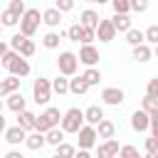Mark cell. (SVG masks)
<instances>
[{"label": "cell", "instance_id": "1", "mask_svg": "<svg viewBox=\"0 0 158 158\" xmlns=\"http://www.w3.org/2000/svg\"><path fill=\"white\" fill-rule=\"evenodd\" d=\"M2 67L10 72V74H17V77H27L30 74V62L25 54H20L17 49H7L2 57Z\"/></svg>", "mask_w": 158, "mask_h": 158}, {"label": "cell", "instance_id": "2", "mask_svg": "<svg viewBox=\"0 0 158 158\" xmlns=\"http://www.w3.org/2000/svg\"><path fill=\"white\" fill-rule=\"evenodd\" d=\"M84 121H86L84 111L77 109V106H72V109H67L64 116H62V128H64L67 133H79V128L84 126Z\"/></svg>", "mask_w": 158, "mask_h": 158}, {"label": "cell", "instance_id": "3", "mask_svg": "<svg viewBox=\"0 0 158 158\" xmlns=\"http://www.w3.org/2000/svg\"><path fill=\"white\" fill-rule=\"evenodd\" d=\"M62 116H64V114H59V109H54V106L44 109V111L37 116V131L47 133L49 128H54V126H62Z\"/></svg>", "mask_w": 158, "mask_h": 158}, {"label": "cell", "instance_id": "4", "mask_svg": "<svg viewBox=\"0 0 158 158\" xmlns=\"http://www.w3.org/2000/svg\"><path fill=\"white\" fill-rule=\"evenodd\" d=\"M40 22H44V20H42V15H40V10L30 7V10H25V15L20 17V32H22V35H27V37H32V35L37 32Z\"/></svg>", "mask_w": 158, "mask_h": 158}, {"label": "cell", "instance_id": "5", "mask_svg": "<svg viewBox=\"0 0 158 158\" xmlns=\"http://www.w3.org/2000/svg\"><path fill=\"white\" fill-rule=\"evenodd\" d=\"M79 54L74 52H59V59H57V67H59V74H67V77H74L77 69H79Z\"/></svg>", "mask_w": 158, "mask_h": 158}, {"label": "cell", "instance_id": "6", "mask_svg": "<svg viewBox=\"0 0 158 158\" xmlns=\"http://www.w3.org/2000/svg\"><path fill=\"white\" fill-rule=\"evenodd\" d=\"M52 81L47 79V77H37L35 81H32V96H35V101L37 104H47L49 101V96H52Z\"/></svg>", "mask_w": 158, "mask_h": 158}, {"label": "cell", "instance_id": "7", "mask_svg": "<svg viewBox=\"0 0 158 158\" xmlns=\"http://www.w3.org/2000/svg\"><path fill=\"white\" fill-rule=\"evenodd\" d=\"M96 138H99V131H96V126L94 123H84L81 128H79V148H94V143H96Z\"/></svg>", "mask_w": 158, "mask_h": 158}, {"label": "cell", "instance_id": "8", "mask_svg": "<svg viewBox=\"0 0 158 158\" xmlns=\"http://www.w3.org/2000/svg\"><path fill=\"white\" fill-rule=\"evenodd\" d=\"M131 128L138 131V133L148 131V128H151V111H146V109L133 111V114H131Z\"/></svg>", "mask_w": 158, "mask_h": 158}, {"label": "cell", "instance_id": "9", "mask_svg": "<svg viewBox=\"0 0 158 158\" xmlns=\"http://www.w3.org/2000/svg\"><path fill=\"white\" fill-rule=\"evenodd\" d=\"M79 59H81V64H86V67H94V64L99 62V49H96L91 42H81Z\"/></svg>", "mask_w": 158, "mask_h": 158}, {"label": "cell", "instance_id": "10", "mask_svg": "<svg viewBox=\"0 0 158 158\" xmlns=\"http://www.w3.org/2000/svg\"><path fill=\"white\" fill-rule=\"evenodd\" d=\"M116 25H114V20H101L99 22V27H96V37H99V42H111L114 37H116Z\"/></svg>", "mask_w": 158, "mask_h": 158}, {"label": "cell", "instance_id": "11", "mask_svg": "<svg viewBox=\"0 0 158 158\" xmlns=\"http://www.w3.org/2000/svg\"><path fill=\"white\" fill-rule=\"evenodd\" d=\"M118 151H121V146H118L116 138H104V143H99V148H96V156L111 158V156H118Z\"/></svg>", "mask_w": 158, "mask_h": 158}, {"label": "cell", "instance_id": "12", "mask_svg": "<svg viewBox=\"0 0 158 158\" xmlns=\"http://www.w3.org/2000/svg\"><path fill=\"white\" fill-rule=\"evenodd\" d=\"M101 99H104V104H109V106H118V104H123V91L118 89V86H106L104 91H101Z\"/></svg>", "mask_w": 158, "mask_h": 158}, {"label": "cell", "instance_id": "13", "mask_svg": "<svg viewBox=\"0 0 158 158\" xmlns=\"http://www.w3.org/2000/svg\"><path fill=\"white\" fill-rule=\"evenodd\" d=\"M5 141H7V143H12V146L25 143V141H27V128H22L20 123H17V126L5 128Z\"/></svg>", "mask_w": 158, "mask_h": 158}, {"label": "cell", "instance_id": "14", "mask_svg": "<svg viewBox=\"0 0 158 158\" xmlns=\"http://www.w3.org/2000/svg\"><path fill=\"white\" fill-rule=\"evenodd\" d=\"M62 15H64V12H62V10L54 5V7H47V10L42 12V20H44V25H47V27H59Z\"/></svg>", "mask_w": 158, "mask_h": 158}, {"label": "cell", "instance_id": "15", "mask_svg": "<svg viewBox=\"0 0 158 158\" xmlns=\"http://www.w3.org/2000/svg\"><path fill=\"white\" fill-rule=\"evenodd\" d=\"M20 79H22V77H17V74L5 77L2 84H0V96H10L12 91H17V89H20Z\"/></svg>", "mask_w": 158, "mask_h": 158}, {"label": "cell", "instance_id": "16", "mask_svg": "<svg viewBox=\"0 0 158 158\" xmlns=\"http://www.w3.org/2000/svg\"><path fill=\"white\" fill-rule=\"evenodd\" d=\"M47 143V133H42V131H32V133H27V141H25V146L30 148V151H40L42 146Z\"/></svg>", "mask_w": 158, "mask_h": 158}, {"label": "cell", "instance_id": "17", "mask_svg": "<svg viewBox=\"0 0 158 158\" xmlns=\"http://www.w3.org/2000/svg\"><path fill=\"white\" fill-rule=\"evenodd\" d=\"M89 86H91V84L84 79V74H79V77L74 74V77L69 79V91H72V94H77V96H79V94H86V91H89Z\"/></svg>", "mask_w": 158, "mask_h": 158}, {"label": "cell", "instance_id": "18", "mask_svg": "<svg viewBox=\"0 0 158 158\" xmlns=\"http://www.w3.org/2000/svg\"><path fill=\"white\" fill-rule=\"evenodd\" d=\"M5 99H7V101H5V106H7L10 111H15V114H17V111H25V96H22V91H20V89H17V91H12V94H10V96H5Z\"/></svg>", "mask_w": 158, "mask_h": 158}, {"label": "cell", "instance_id": "19", "mask_svg": "<svg viewBox=\"0 0 158 158\" xmlns=\"http://www.w3.org/2000/svg\"><path fill=\"white\" fill-rule=\"evenodd\" d=\"M17 123L22 126V128H27V131H35L37 128V116L32 114V111H17Z\"/></svg>", "mask_w": 158, "mask_h": 158}, {"label": "cell", "instance_id": "20", "mask_svg": "<svg viewBox=\"0 0 158 158\" xmlns=\"http://www.w3.org/2000/svg\"><path fill=\"white\" fill-rule=\"evenodd\" d=\"M114 25H116V30L118 32H128L133 25H131V17H128V12H114Z\"/></svg>", "mask_w": 158, "mask_h": 158}, {"label": "cell", "instance_id": "21", "mask_svg": "<svg viewBox=\"0 0 158 158\" xmlns=\"http://www.w3.org/2000/svg\"><path fill=\"white\" fill-rule=\"evenodd\" d=\"M96 131H99V138H114V133H116V126H114V121H109V118H101V121L96 123Z\"/></svg>", "mask_w": 158, "mask_h": 158}, {"label": "cell", "instance_id": "22", "mask_svg": "<svg viewBox=\"0 0 158 158\" xmlns=\"http://www.w3.org/2000/svg\"><path fill=\"white\" fill-rule=\"evenodd\" d=\"M84 116H86V123H99L101 118H104V109L101 106H96V104H91L89 109H84Z\"/></svg>", "mask_w": 158, "mask_h": 158}, {"label": "cell", "instance_id": "23", "mask_svg": "<svg viewBox=\"0 0 158 158\" xmlns=\"http://www.w3.org/2000/svg\"><path fill=\"white\" fill-rule=\"evenodd\" d=\"M79 22L86 25V27H99L101 17H99V12H94V10H84V12L79 15Z\"/></svg>", "mask_w": 158, "mask_h": 158}, {"label": "cell", "instance_id": "24", "mask_svg": "<svg viewBox=\"0 0 158 158\" xmlns=\"http://www.w3.org/2000/svg\"><path fill=\"white\" fill-rule=\"evenodd\" d=\"M151 57H153V49H151L146 42H141V44L133 47V59H138V62H148Z\"/></svg>", "mask_w": 158, "mask_h": 158}, {"label": "cell", "instance_id": "25", "mask_svg": "<svg viewBox=\"0 0 158 158\" xmlns=\"http://www.w3.org/2000/svg\"><path fill=\"white\" fill-rule=\"evenodd\" d=\"M64 133H67V131L59 128V126L49 128V131H47V143H49V146H59V143L64 141Z\"/></svg>", "mask_w": 158, "mask_h": 158}, {"label": "cell", "instance_id": "26", "mask_svg": "<svg viewBox=\"0 0 158 158\" xmlns=\"http://www.w3.org/2000/svg\"><path fill=\"white\" fill-rule=\"evenodd\" d=\"M126 42H128L131 47H136V44H141V42H146V32H141V30H136V27H131V30L126 32Z\"/></svg>", "mask_w": 158, "mask_h": 158}, {"label": "cell", "instance_id": "27", "mask_svg": "<svg viewBox=\"0 0 158 158\" xmlns=\"http://www.w3.org/2000/svg\"><path fill=\"white\" fill-rule=\"evenodd\" d=\"M67 37H69L72 42H81V40H84V25H81V22H74V25L67 30Z\"/></svg>", "mask_w": 158, "mask_h": 158}, {"label": "cell", "instance_id": "28", "mask_svg": "<svg viewBox=\"0 0 158 158\" xmlns=\"http://www.w3.org/2000/svg\"><path fill=\"white\" fill-rule=\"evenodd\" d=\"M52 89H54L57 94H67V91H69V79H67V74L52 79Z\"/></svg>", "mask_w": 158, "mask_h": 158}, {"label": "cell", "instance_id": "29", "mask_svg": "<svg viewBox=\"0 0 158 158\" xmlns=\"http://www.w3.org/2000/svg\"><path fill=\"white\" fill-rule=\"evenodd\" d=\"M54 151H57V158L62 156V158H72V156H77V148L72 146V143H59V146H54Z\"/></svg>", "mask_w": 158, "mask_h": 158}, {"label": "cell", "instance_id": "30", "mask_svg": "<svg viewBox=\"0 0 158 158\" xmlns=\"http://www.w3.org/2000/svg\"><path fill=\"white\" fill-rule=\"evenodd\" d=\"M17 22H20V15H17V12H12L10 7L2 10V25H5V27H15Z\"/></svg>", "mask_w": 158, "mask_h": 158}, {"label": "cell", "instance_id": "31", "mask_svg": "<svg viewBox=\"0 0 158 158\" xmlns=\"http://www.w3.org/2000/svg\"><path fill=\"white\" fill-rule=\"evenodd\" d=\"M42 44H44L47 49H57V47H59V35H57V32H47V35L42 37Z\"/></svg>", "mask_w": 158, "mask_h": 158}, {"label": "cell", "instance_id": "32", "mask_svg": "<svg viewBox=\"0 0 158 158\" xmlns=\"http://www.w3.org/2000/svg\"><path fill=\"white\" fill-rule=\"evenodd\" d=\"M84 79H86V81L94 86V84H99V81H101V72H99L96 67H86V72H84Z\"/></svg>", "mask_w": 158, "mask_h": 158}, {"label": "cell", "instance_id": "33", "mask_svg": "<svg viewBox=\"0 0 158 158\" xmlns=\"http://www.w3.org/2000/svg\"><path fill=\"white\" fill-rule=\"evenodd\" d=\"M17 52H20V54H25V57H32V54H35V42H32L30 37H25Z\"/></svg>", "mask_w": 158, "mask_h": 158}, {"label": "cell", "instance_id": "34", "mask_svg": "<svg viewBox=\"0 0 158 158\" xmlns=\"http://www.w3.org/2000/svg\"><path fill=\"white\" fill-rule=\"evenodd\" d=\"M158 153V138L156 136H151V138H146V156H156Z\"/></svg>", "mask_w": 158, "mask_h": 158}, {"label": "cell", "instance_id": "35", "mask_svg": "<svg viewBox=\"0 0 158 158\" xmlns=\"http://www.w3.org/2000/svg\"><path fill=\"white\" fill-rule=\"evenodd\" d=\"M114 12H128L131 10V0H111Z\"/></svg>", "mask_w": 158, "mask_h": 158}, {"label": "cell", "instance_id": "36", "mask_svg": "<svg viewBox=\"0 0 158 158\" xmlns=\"http://www.w3.org/2000/svg\"><path fill=\"white\" fill-rule=\"evenodd\" d=\"M146 42L158 44V25H151V27L146 30Z\"/></svg>", "mask_w": 158, "mask_h": 158}, {"label": "cell", "instance_id": "37", "mask_svg": "<svg viewBox=\"0 0 158 158\" xmlns=\"http://www.w3.org/2000/svg\"><path fill=\"white\" fill-rule=\"evenodd\" d=\"M156 106H158V99H153V96H148V94H146V96H143V101H141V109H146V111H153Z\"/></svg>", "mask_w": 158, "mask_h": 158}, {"label": "cell", "instance_id": "38", "mask_svg": "<svg viewBox=\"0 0 158 158\" xmlns=\"http://www.w3.org/2000/svg\"><path fill=\"white\" fill-rule=\"evenodd\" d=\"M118 156H123V158H136V156H138V148H136V146H121Z\"/></svg>", "mask_w": 158, "mask_h": 158}, {"label": "cell", "instance_id": "39", "mask_svg": "<svg viewBox=\"0 0 158 158\" xmlns=\"http://www.w3.org/2000/svg\"><path fill=\"white\" fill-rule=\"evenodd\" d=\"M7 7H10V10H12V12H17V15H20V17H22V15H25V10H27V7H25V2H22V0H10V5H7Z\"/></svg>", "mask_w": 158, "mask_h": 158}, {"label": "cell", "instance_id": "40", "mask_svg": "<svg viewBox=\"0 0 158 158\" xmlns=\"http://www.w3.org/2000/svg\"><path fill=\"white\" fill-rule=\"evenodd\" d=\"M146 94H148V96H153V99H158V77H153V79L148 81V86H146Z\"/></svg>", "mask_w": 158, "mask_h": 158}, {"label": "cell", "instance_id": "41", "mask_svg": "<svg viewBox=\"0 0 158 158\" xmlns=\"http://www.w3.org/2000/svg\"><path fill=\"white\" fill-rule=\"evenodd\" d=\"M151 136L158 138V106L151 111Z\"/></svg>", "mask_w": 158, "mask_h": 158}, {"label": "cell", "instance_id": "42", "mask_svg": "<svg viewBox=\"0 0 158 158\" xmlns=\"http://www.w3.org/2000/svg\"><path fill=\"white\" fill-rule=\"evenodd\" d=\"M131 10L133 12H146L148 10V0H131Z\"/></svg>", "mask_w": 158, "mask_h": 158}, {"label": "cell", "instance_id": "43", "mask_svg": "<svg viewBox=\"0 0 158 158\" xmlns=\"http://www.w3.org/2000/svg\"><path fill=\"white\" fill-rule=\"evenodd\" d=\"M96 40V27H86L84 25V40L81 42H94Z\"/></svg>", "mask_w": 158, "mask_h": 158}, {"label": "cell", "instance_id": "44", "mask_svg": "<svg viewBox=\"0 0 158 158\" xmlns=\"http://www.w3.org/2000/svg\"><path fill=\"white\" fill-rule=\"evenodd\" d=\"M25 37H27V35H22V32L12 35V37H10V47H12V49H20V44H22V40H25Z\"/></svg>", "mask_w": 158, "mask_h": 158}, {"label": "cell", "instance_id": "45", "mask_svg": "<svg viewBox=\"0 0 158 158\" xmlns=\"http://www.w3.org/2000/svg\"><path fill=\"white\" fill-rule=\"evenodd\" d=\"M54 5H57L62 12H69V10L74 7V0H54Z\"/></svg>", "mask_w": 158, "mask_h": 158}, {"label": "cell", "instance_id": "46", "mask_svg": "<svg viewBox=\"0 0 158 158\" xmlns=\"http://www.w3.org/2000/svg\"><path fill=\"white\" fill-rule=\"evenodd\" d=\"M5 158H22V156H20V153H17V151H10V153H7V156H5Z\"/></svg>", "mask_w": 158, "mask_h": 158}, {"label": "cell", "instance_id": "47", "mask_svg": "<svg viewBox=\"0 0 158 158\" xmlns=\"http://www.w3.org/2000/svg\"><path fill=\"white\" fill-rule=\"evenodd\" d=\"M153 54H156V59H158V44H156V47H153Z\"/></svg>", "mask_w": 158, "mask_h": 158}, {"label": "cell", "instance_id": "48", "mask_svg": "<svg viewBox=\"0 0 158 158\" xmlns=\"http://www.w3.org/2000/svg\"><path fill=\"white\" fill-rule=\"evenodd\" d=\"M89 2H99V5H101V2H104V0H89Z\"/></svg>", "mask_w": 158, "mask_h": 158}]
</instances>
